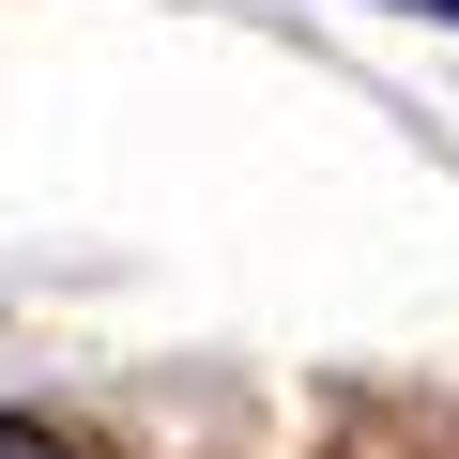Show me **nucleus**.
<instances>
[{"label": "nucleus", "mask_w": 459, "mask_h": 459, "mask_svg": "<svg viewBox=\"0 0 459 459\" xmlns=\"http://www.w3.org/2000/svg\"><path fill=\"white\" fill-rule=\"evenodd\" d=\"M0 459H77L62 429H31V413H0Z\"/></svg>", "instance_id": "nucleus-1"}, {"label": "nucleus", "mask_w": 459, "mask_h": 459, "mask_svg": "<svg viewBox=\"0 0 459 459\" xmlns=\"http://www.w3.org/2000/svg\"><path fill=\"white\" fill-rule=\"evenodd\" d=\"M383 16H429V31H459V0H383Z\"/></svg>", "instance_id": "nucleus-2"}]
</instances>
